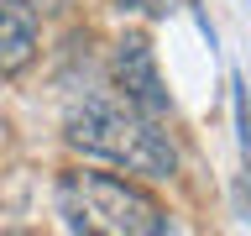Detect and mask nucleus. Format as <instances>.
Masks as SVG:
<instances>
[{
  "instance_id": "obj_2",
  "label": "nucleus",
  "mask_w": 251,
  "mask_h": 236,
  "mask_svg": "<svg viewBox=\"0 0 251 236\" xmlns=\"http://www.w3.org/2000/svg\"><path fill=\"white\" fill-rule=\"evenodd\" d=\"M58 215L68 231H110V236H162L168 215L152 194L115 173H68L58 184Z\"/></svg>"
},
{
  "instance_id": "obj_5",
  "label": "nucleus",
  "mask_w": 251,
  "mask_h": 236,
  "mask_svg": "<svg viewBox=\"0 0 251 236\" xmlns=\"http://www.w3.org/2000/svg\"><path fill=\"white\" fill-rule=\"evenodd\" d=\"M235 131H241V168H246V184H251V105L241 84H235Z\"/></svg>"
},
{
  "instance_id": "obj_4",
  "label": "nucleus",
  "mask_w": 251,
  "mask_h": 236,
  "mask_svg": "<svg viewBox=\"0 0 251 236\" xmlns=\"http://www.w3.org/2000/svg\"><path fill=\"white\" fill-rule=\"evenodd\" d=\"M37 58V11L26 0H0V74H21Z\"/></svg>"
},
{
  "instance_id": "obj_1",
  "label": "nucleus",
  "mask_w": 251,
  "mask_h": 236,
  "mask_svg": "<svg viewBox=\"0 0 251 236\" xmlns=\"http://www.w3.org/2000/svg\"><path fill=\"white\" fill-rule=\"evenodd\" d=\"M68 142L78 152L110 157L141 178H173L178 173V152H173L168 131H157V116L136 110L131 100H110V94L78 100L68 110Z\"/></svg>"
},
{
  "instance_id": "obj_3",
  "label": "nucleus",
  "mask_w": 251,
  "mask_h": 236,
  "mask_svg": "<svg viewBox=\"0 0 251 236\" xmlns=\"http://www.w3.org/2000/svg\"><path fill=\"white\" fill-rule=\"evenodd\" d=\"M115 84H121V94L136 110H147V116H162V110H168V89H162V74H157L152 42H147L141 31H126L121 42H115Z\"/></svg>"
}]
</instances>
